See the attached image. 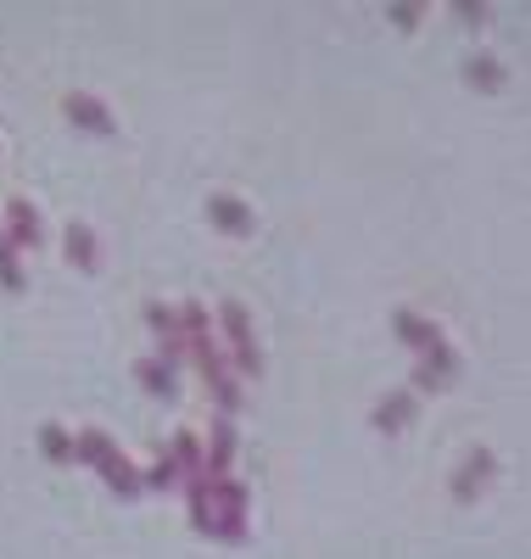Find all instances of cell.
I'll list each match as a JSON object with an SVG mask.
<instances>
[{
  "mask_svg": "<svg viewBox=\"0 0 531 559\" xmlns=\"http://www.w3.org/2000/svg\"><path fill=\"white\" fill-rule=\"evenodd\" d=\"M174 313H179L185 358H197L202 381H208V386H213V397H219V414H224V419H235V408H240V381H235V369H229V358H224V347H219V336H213L208 308H202V302H179Z\"/></svg>",
  "mask_w": 531,
  "mask_h": 559,
  "instance_id": "obj_1",
  "label": "cell"
},
{
  "mask_svg": "<svg viewBox=\"0 0 531 559\" xmlns=\"http://www.w3.org/2000/svg\"><path fill=\"white\" fill-rule=\"evenodd\" d=\"M73 459L90 464V471L113 487V498H123V503L140 498V471L123 459V448H113L107 431H79V437H73Z\"/></svg>",
  "mask_w": 531,
  "mask_h": 559,
  "instance_id": "obj_2",
  "label": "cell"
},
{
  "mask_svg": "<svg viewBox=\"0 0 531 559\" xmlns=\"http://www.w3.org/2000/svg\"><path fill=\"white\" fill-rule=\"evenodd\" d=\"M219 324H224V358L240 376H263V353H258V336H252V319L240 302H219Z\"/></svg>",
  "mask_w": 531,
  "mask_h": 559,
  "instance_id": "obj_3",
  "label": "cell"
},
{
  "mask_svg": "<svg viewBox=\"0 0 531 559\" xmlns=\"http://www.w3.org/2000/svg\"><path fill=\"white\" fill-rule=\"evenodd\" d=\"M213 537L219 543H247V487L240 481H213Z\"/></svg>",
  "mask_w": 531,
  "mask_h": 559,
  "instance_id": "obj_4",
  "label": "cell"
},
{
  "mask_svg": "<svg viewBox=\"0 0 531 559\" xmlns=\"http://www.w3.org/2000/svg\"><path fill=\"white\" fill-rule=\"evenodd\" d=\"M453 376H459V353H453L448 342H430V347L420 353V364H414V386H409V392H414V397H420V392H442Z\"/></svg>",
  "mask_w": 531,
  "mask_h": 559,
  "instance_id": "obj_5",
  "label": "cell"
},
{
  "mask_svg": "<svg viewBox=\"0 0 531 559\" xmlns=\"http://www.w3.org/2000/svg\"><path fill=\"white\" fill-rule=\"evenodd\" d=\"M493 476H498V453L493 448H470V459L459 464V476H453V498H481L493 487Z\"/></svg>",
  "mask_w": 531,
  "mask_h": 559,
  "instance_id": "obj_6",
  "label": "cell"
},
{
  "mask_svg": "<svg viewBox=\"0 0 531 559\" xmlns=\"http://www.w3.org/2000/svg\"><path fill=\"white\" fill-rule=\"evenodd\" d=\"M7 241H12L17 252L45 247V224H39V207H34V202H23V197L7 202Z\"/></svg>",
  "mask_w": 531,
  "mask_h": 559,
  "instance_id": "obj_7",
  "label": "cell"
},
{
  "mask_svg": "<svg viewBox=\"0 0 531 559\" xmlns=\"http://www.w3.org/2000/svg\"><path fill=\"white\" fill-rule=\"evenodd\" d=\"M229 464H235V419L219 414L208 431V448H202V471H208V481H224Z\"/></svg>",
  "mask_w": 531,
  "mask_h": 559,
  "instance_id": "obj_8",
  "label": "cell"
},
{
  "mask_svg": "<svg viewBox=\"0 0 531 559\" xmlns=\"http://www.w3.org/2000/svg\"><path fill=\"white\" fill-rule=\"evenodd\" d=\"M62 252H68V263H73V269H84V274L102 269V241H95V229H90V224H79V218L68 224Z\"/></svg>",
  "mask_w": 531,
  "mask_h": 559,
  "instance_id": "obj_9",
  "label": "cell"
},
{
  "mask_svg": "<svg viewBox=\"0 0 531 559\" xmlns=\"http://www.w3.org/2000/svg\"><path fill=\"white\" fill-rule=\"evenodd\" d=\"M134 381L146 386L157 403H174V397H179V369L163 364V358H140V364H134Z\"/></svg>",
  "mask_w": 531,
  "mask_h": 559,
  "instance_id": "obj_10",
  "label": "cell"
},
{
  "mask_svg": "<svg viewBox=\"0 0 531 559\" xmlns=\"http://www.w3.org/2000/svg\"><path fill=\"white\" fill-rule=\"evenodd\" d=\"M62 107H68V118H73L79 129H90V134H113V129H118V118H113L102 102H95V96H84V90H73Z\"/></svg>",
  "mask_w": 531,
  "mask_h": 559,
  "instance_id": "obj_11",
  "label": "cell"
},
{
  "mask_svg": "<svg viewBox=\"0 0 531 559\" xmlns=\"http://www.w3.org/2000/svg\"><path fill=\"white\" fill-rule=\"evenodd\" d=\"M392 331H398V342H403V347H414V353H425L430 342H442L437 324H430L425 313H414V308H398V313H392Z\"/></svg>",
  "mask_w": 531,
  "mask_h": 559,
  "instance_id": "obj_12",
  "label": "cell"
},
{
  "mask_svg": "<svg viewBox=\"0 0 531 559\" xmlns=\"http://www.w3.org/2000/svg\"><path fill=\"white\" fill-rule=\"evenodd\" d=\"M414 414H420V397H414V392H392V397L375 403V426H380V431H409Z\"/></svg>",
  "mask_w": 531,
  "mask_h": 559,
  "instance_id": "obj_13",
  "label": "cell"
},
{
  "mask_svg": "<svg viewBox=\"0 0 531 559\" xmlns=\"http://www.w3.org/2000/svg\"><path fill=\"white\" fill-rule=\"evenodd\" d=\"M208 218L224 229V236H252V207L235 202V197H213L208 202Z\"/></svg>",
  "mask_w": 531,
  "mask_h": 559,
  "instance_id": "obj_14",
  "label": "cell"
},
{
  "mask_svg": "<svg viewBox=\"0 0 531 559\" xmlns=\"http://www.w3.org/2000/svg\"><path fill=\"white\" fill-rule=\"evenodd\" d=\"M168 459H174L179 481H197V476H208V471H202V437H197V431H179V437H174V448H168Z\"/></svg>",
  "mask_w": 531,
  "mask_h": 559,
  "instance_id": "obj_15",
  "label": "cell"
},
{
  "mask_svg": "<svg viewBox=\"0 0 531 559\" xmlns=\"http://www.w3.org/2000/svg\"><path fill=\"white\" fill-rule=\"evenodd\" d=\"M185 503H190V521H197V532L213 537V481H208V476L185 481Z\"/></svg>",
  "mask_w": 531,
  "mask_h": 559,
  "instance_id": "obj_16",
  "label": "cell"
},
{
  "mask_svg": "<svg viewBox=\"0 0 531 559\" xmlns=\"http://www.w3.org/2000/svg\"><path fill=\"white\" fill-rule=\"evenodd\" d=\"M146 324H152V336H157L163 347L185 342V336H179V313H174L168 302H152V308H146Z\"/></svg>",
  "mask_w": 531,
  "mask_h": 559,
  "instance_id": "obj_17",
  "label": "cell"
},
{
  "mask_svg": "<svg viewBox=\"0 0 531 559\" xmlns=\"http://www.w3.org/2000/svg\"><path fill=\"white\" fill-rule=\"evenodd\" d=\"M0 286H7L12 297H17V292H28V274H23V263H17V247H12L7 236H0Z\"/></svg>",
  "mask_w": 531,
  "mask_h": 559,
  "instance_id": "obj_18",
  "label": "cell"
},
{
  "mask_svg": "<svg viewBox=\"0 0 531 559\" xmlns=\"http://www.w3.org/2000/svg\"><path fill=\"white\" fill-rule=\"evenodd\" d=\"M174 481H179L174 459H168V453H157V459H152V471L140 476V492H174Z\"/></svg>",
  "mask_w": 531,
  "mask_h": 559,
  "instance_id": "obj_19",
  "label": "cell"
},
{
  "mask_svg": "<svg viewBox=\"0 0 531 559\" xmlns=\"http://www.w3.org/2000/svg\"><path fill=\"white\" fill-rule=\"evenodd\" d=\"M464 73H470V84H475V90H498V84H504V68H498L493 57H470V62H464Z\"/></svg>",
  "mask_w": 531,
  "mask_h": 559,
  "instance_id": "obj_20",
  "label": "cell"
},
{
  "mask_svg": "<svg viewBox=\"0 0 531 559\" xmlns=\"http://www.w3.org/2000/svg\"><path fill=\"white\" fill-rule=\"evenodd\" d=\"M39 448H45V459H57V464L73 459V437L62 426H39Z\"/></svg>",
  "mask_w": 531,
  "mask_h": 559,
  "instance_id": "obj_21",
  "label": "cell"
},
{
  "mask_svg": "<svg viewBox=\"0 0 531 559\" xmlns=\"http://www.w3.org/2000/svg\"><path fill=\"white\" fill-rule=\"evenodd\" d=\"M392 23H403V28H414V23H420V7H392Z\"/></svg>",
  "mask_w": 531,
  "mask_h": 559,
  "instance_id": "obj_22",
  "label": "cell"
},
{
  "mask_svg": "<svg viewBox=\"0 0 531 559\" xmlns=\"http://www.w3.org/2000/svg\"><path fill=\"white\" fill-rule=\"evenodd\" d=\"M453 17H464V23H481V17H487V7H453Z\"/></svg>",
  "mask_w": 531,
  "mask_h": 559,
  "instance_id": "obj_23",
  "label": "cell"
}]
</instances>
